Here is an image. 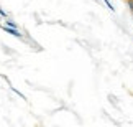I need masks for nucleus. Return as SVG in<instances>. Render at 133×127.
Here are the masks:
<instances>
[{
	"label": "nucleus",
	"mask_w": 133,
	"mask_h": 127,
	"mask_svg": "<svg viewBox=\"0 0 133 127\" xmlns=\"http://www.w3.org/2000/svg\"><path fill=\"white\" fill-rule=\"evenodd\" d=\"M127 3H128V8L133 12V0H127Z\"/></svg>",
	"instance_id": "5"
},
{
	"label": "nucleus",
	"mask_w": 133,
	"mask_h": 127,
	"mask_svg": "<svg viewBox=\"0 0 133 127\" xmlns=\"http://www.w3.org/2000/svg\"><path fill=\"white\" fill-rule=\"evenodd\" d=\"M104 2H105V5H107V7H109V8L112 10V12H115V8H114V5H112V3L109 2V0H104Z\"/></svg>",
	"instance_id": "3"
},
{
	"label": "nucleus",
	"mask_w": 133,
	"mask_h": 127,
	"mask_svg": "<svg viewBox=\"0 0 133 127\" xmlns=\"http://www.w3.org/2000/svg\"><path fill=\"white\" fill-rule=\"evenodd\" d=\"M3 25H8V27H15V28H17V23H15L13 20H10V18H5V23Z\"/></svg>",
	"instance_id": "2"
},
{
	"label": "nucleus",
	"mask_w": 133,
	"mask_h": 127,
	"mask_svg": "<svg viewBox=\"0 0 133 127\" xmlns=\"http://www.w3.org/2000/svg\"><path fill=\"white\" fill-rule=\"evenodd\" d=\"M131 15H133V12H131Z\"/></svg>",
	"instance_id": "6"
},
{
	"label": "nucleus",
	"mask_w": 133,
	"mask_h": 127,
	"mask_svg": "<svg viewBox=\"0 0 133 127\" xmlns=\"http://www.w3.org/2000/svg\"><path fill=\"white\" fill-rule=\"evenodd\" d=\"M2 28L5 30L7 33H10V35H13V37H17V38H20L22 37V32H18L15 27H8V25H2Z\"/></svg>",
	"instance_id": "1"
},
{
	"label": "nucleus",
	"mask_w": 133,
	"mask_h": 127,
	"mask_svg": "<svg viewBox=\"0 0 133 127\" xmlns=\"http://www.w3.org/2000/svg\"><path fill=\"white\" fill-rule=\"evenodd\" d=\"M0 17H3V18H8V13L5 12L3 8H0Z\"/></svg>",
	"instance_id": "4"
}]
</instances>
